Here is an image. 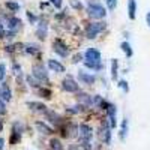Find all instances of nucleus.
Listing matches in <instances>:
<instances>
[{"mask_svg": "<svg viewBox=\"0 0 150 150\" xmlns=\"http://www.w3.org/2000/svg\"><path fill=\"white\" fill-rule=\"evenodd\" d=\"M107 27V24L102 23V21H98V23H90V24H87V27H86V36H87V39H95V38L99 35V33H102Z\"/></svg>", "mask_w": 150, "mask_h": 150, "instance_id": "1", "label": "nucleus"}, {"mask_svg": "<svg viewBox=\"0 0 150 150\" xmlns=\"http://www.w3.org/2000/svg\"><path fill=\"white\" fill-rule=\"evenodd\" d=\"M87 14H89V17H92L93 20H102L107 15V11L99 3H89L87 5Z\"/></svg>", "mask_w": 150, "mask_h": 150, "instance_id": "2", "label": "nucleus"}, {"mask_svg": "<svg viewBox=\"0 0 150 150\" xmlns=\"http://www.w3.org/2000/svg\"><path fill=\"white\" fill-rule=\"evenodd\" d=\"M62 89H63L65 92H68V93H75V92L80 90V86L74 80L72 75H66L65 80L62 81Z\"/></svg>", "mask_w": 150, "mask_h": 150, "instance_id": "3", "label": "nucleus"}, {"mask_svg": "<svg viewBox=\"0 0 150 150\" xmlns=\"http://www.w3.org/2000/svg\"><path fill=\"white\" fill-rule=\"evenodd\" d=\"M53 51L56 54H59L60 57H68L69 48H68V45L62 39H54V42H53Z\"/></svg>", "mask_w": 150, "mask_h": 150, "instance_id": "4", "label": "nucleus"}, {"mask_svg": "<svg viewBox=\"0 0 150 150\" xmlns=\"http://www.w3.org/2000/svg\"><path fill=\"white\" fill-rule=\"evenodd\" d=\"M32 75L38 81H48V74H47L44 65H35L32 68Z\"/></svg>", "mask_w": 150, "mask_h": 150, "instance_id": "5", "label": "nucleus"}, {"mask_svg": "<svg viewBox=\"0 0 150 150\" xmlns=\"http://www.w3.org/2000/svg\"><path fill=\"white\" fill-rule=\"evenodd\" d=\"M84 59L87 62H95V63H101V51L98 48H89L84 53Z\"/></svg>", "mask_w": 150, "mask_h": 150, "instance_id": "6", "label": "nucleus"}, {"mask_svg": "<svg viewBox=\"0 0 150 150\" xmlns=\"http://www.w3.org/2000/svg\"><path fill=\"white\" fill-rule=\"evenodd\" d=\"M6 24H8L9 32L17 33V32L21 29V26H23V21H21L20 18H17V17H8V18H6Z\"/></svg>", "mask_w": 150, "mask_h": 150, "instance_id": "7", "label": "nucleus"}, {"mask_svg": "<svg viewBox=\"0 0 150 150\" xmlns=\"http://www.w3.org/2000/svg\"><path fill=\"white\" fill-rule=\"evenodd\" d=\"M99 137H101V140L105 144H110L111 143V128H110V123L108 122H105L102 125L101 131H99Z\"/></svg>", "mask_w": 150, "mask_h": 150, "instance_id": "8", "label": "nucleus"}, {"mask_svg": "<svg viewBox=\"0 0 150 150\" xmlns=\"http://www.w3.org/2000/svg\"><path fill=\"white\" fill-rule=\"evenodd\" d=\"M47 33H48V23L44 21V20H41L39 23H38V27H36V36H38V39L45 41Z\"/></svg>", "mask_w": 150, "mask_h": 150, "instance_id": "9", "label": "nucleus"}, {"mask_svg": "<svg viewBox=\"0 0 150 150\" xmlns=\"http://www.w3.org/2000/svg\"><path fill=\"white\" fill-rule=\"evenodd\" d=\"M80 137H81V140L90 141V138L93 137V129H92V126H89V125H86V123H81V125H80Z\"/></svg>", "mask_w": 150, "mask_h": 150, "instance_id": "10", "label": "nucleus"}, {"mask_svg": "<svg viewBox=\"0 0 150 150\" xmlns=\"http://www.w3.org/2000/svg\"><path fill=\"white\" fill-rule=\"evenodd\" d=\"M78 80L83 83V84H87V86H92L95 83V75L86 72V71H78Z\"/></svg>", "mask_w": 150, "mask_h": 150, "instance_id": "11", "label": "nucleus"}, {"mask_svg": "<svg viewBox=\"0 0 150 150\" xmlns=\"http://www.w3.org/2000/svg\"><path fill=\"white\" fill-rule=\"evenodd\" d=\"M77 99H78L80 105H83V107H92L93 105V96L87 95L84 92H80L78 96H77Z\"/></svg>", "mask_w": 150, "mask_h": 150, "instance_id": "12", "label": "nucleus"}, {"mask_svg": "<svg viewBox=\"0 0 150 150\" xmlns=\"http://www.w3.org/2000/svg\"><path fill=\"white\" fill-rule=\"evenodd\" d=\"M0 99H2L3 102H9L12 99V92H11L8 84H2V86H0Z\"/></svg>", "mask_w": 150, "mask_h": 150, "instance_id": "13", "label": "nucleus"}, {"mask_svg": "<svg viewBox=\"0 0 150 150\" xmlns=\"http://www.w3.org/2000/svg\"><path fill=\"white\" fill-rule=\"evenodd\" d=\"M48 68L51 69L53 72H57V74H62L65 72V66L60 63V62L54 60V59H48Z\"/></svg>", "mask_w": 150, "mask_h": 150, "instance_id": "14", "label": "nucleus"}, {"mask_svg": "<svg viewBox=\"0 0 150 150\" xmlns=\"http://www.w3.org/2000/svg\"><path fill=\"white\" fill-rule=\"evenodd\" d=\"M27 107H29L32 111H35V112H42V114H45V111L48 110L42 102H36V101H35V102H32V101L27 102Z\"/></svg>", "mask_w": 150, "mask_h": 150, "instance_id": "15", "label": "nucleus"}, {"mask_svg": "<svg viewBox=\"0 0 150 150\" xmlns=\"http://www.w3.org/2000/svg\"><path fill=\"white\" fill-rule=\"evenodd\" d=\"M45 119H47L50 123H53V125H59V123H60L59 114H57L56 111H53V110H47V111H45Z\"/></svg>", "mask_w": 150, "mask_h": 150, "instance_id": "16", "label": "nucleus"}, {"mask_svg": "<svg viewBox=\"0 0 150 150\" xmlns=\"http://www.w3.org/2000/svg\"><path fill=\"white\" fill-rule=\"evenodd\" d=\"M35 126H36V129L39 131L42 135H51V134H53V129L50 128L47 123H44V122H36Z\"/></svg>", "mask_w": 150, "mask_h": 150, "instance_id": "17", "label": "nucleus"}, {"mask_svg": "<svg viewBox=\"0 0 150 150\" xmlns=\"http://www.w3.org/2000/svg\"><path fill=\"white\" fill-rule=\"evenodd\" d=\"M80 134V126H77L75 123H69L66 128V137L68 138H75Z\"/></svg>", "mask_w": 150, "mask_h": 150, "instance_id": "18", "label": "nucleus"}, {"mask_svg": "<svg viewBox=\"0 0 150 150\" xmlns=\"http://www.w3.org/2000/svg\"><path fill=\"white\" fill-rule=\"evenodd\" d=\"M128 15H129V20H135V17H137V2L135 0H129L128 2Z\"/></svg>", "mask_w": 150, "mask_h": 150, "instance_id": "19", "label": "nucleus"}, {"mask_svg": "<svg viewBox=\"0 0 150 150\" xmlns=\"http://www.w3.org/2000/svg\"><path fill=\"white\" fill-rule=\"evenodd\" d=\"M117 74H119V62L117 59L111 60V78L112 81H117Z\"/></svg>", "mask_w": 150, "mask_h": 150, "instance_id": "20", "label": "nucleus"}, {"mask_svg": "<svg viewBox=\"0 0 150 150\" xmlns=\"http://www.w3.org/2000/svg\"><path fill=\"white\" fill-rule=\"evenodd\" d=\"M126 135H128V119H123L122 126H120V140L125 141L126 140Z\"/></svg>", "mask_w": 150, "mask_h": 150, "instance_id": "21", "label": "nucleus"}, {"mask_svg": "<svg viewBox=\"0 0 150 150\" xmlns=\"http://www.w3.org/2000/svg\"><path fill=\"white\" fill-rule=\"evenodd\" d=\"M50 147H51V150H65L63 144H62V141L59 138H51L50 140Z\"/></svg>", "mask_w": 150, "mask_h": 150, "instance_id": "22", "label": "nucleus"}, {"mask_svg": "<svg viewBox=\"0 0 150 150\" xmlns=\"http://www.w3.org/2000/svg\"><path fill=\"white\" fill-rule=\"evenodd\" d=\"M120 48L123 50V53L126 54V57H132L134 51H132V48H131L129 42H122V44H120Z\"/></svg>", "mask_w": 150, "mask_h": 150, "instance_id": "23", "label": "nucleus"}, {"mask_svg": "<svg viewBox=\"0 0 150 150\" xmlns=\"http://www.w3.org/2000/svg\"><path fill=\"white\" fill-rule=\"evenodd\" d=\"M84 66L90 68L93 71H101L102 69V63H95V62H87V60H84Z\"/></svg>", "mask_w": 150, "mask_h": 150, "instance_id": "24", "label": "nucleus"}, {"mask_svg": "<svg viewBox=\"0 0 150 150\" xmlns=\"http://www.w3.org/2000/svg\"><path fill=\"white\" fill-rule=\"evenodd\" d=\"M38 95H39L41 98H45V99H51V90H50V89L39 87V89H38Z\"/></svg>", "mask_w": 150, "mask_h": 150, "instance_id": "25", "label": "nucleus"}, {"mask_svg": "<svg viewBox=\"0 0 150 150\" xmlns=\"http://www.w3.org/2000/svg\"><path fill=\"white\" fill-rule=\"evenodd\" d=\"M26 53H29V54H38V53H39V47L35 45V44H27L26 45Z\"/></svg>", "mask_w": 150, "mask_h": 150, "instance_id": "26", "label": "nucleus"}, {"mask_svg": "<svg viewBox=\"0 0 150 150\" xmlns=\"http://www.w3.org/2000/svg\"><path fill=\"white\" fill-rule=\"evenodd\" d=\"M27 83H29L32 87H36V89H39V87H41V81H38L33 75H29V77H27Z\"/></svg>", "mask_w": 150, "mask_h": 150, "instance_id": "27", "label": "nucleus"}, {"mask_svg": "<svg viewBox=\"0 0 150 150\" xmlns=\"http://www.w3.org/2000/svg\"><path fill=\"white\" fill-rule=\"evenodd\" d=\"M6 8L9 9V11H12V12H18L20 11V5L17 3V2H6Z\"/></svg>", "mask_w": 150, "mask_h": 150, "instance_id": "28", "label": "nucleus"}, {"mask_svg": "<svg viewBox=\"0 0 150 150\" xmlns=\"http://www.w3.org/2000/svg\"><path fill=\"white\" fill-rule=\"evenodd\" d=\"M84 110L83 105H75V107H71V108H66V111L69 112V114H78V112H81Z\"/></svg>", "mask_w": 150, "mask_h": 150, "instance_id": "29", "label": "nucleus"}, {"mask_svg": "<svg viewBox=\"0 0 150 150\" xmlns=\"http://www.w3.org/2000/svg\"><path fill=\"white\" fill-rule=\"evenodd\" d=\"M12 132L18 134V135H23V125L20 122H15L14 125H12Z\"/></svg>", "mask_w": 150, "mask_h": 150, "instance_id": "30", "label": "nucleus"}, {"mask_svg": "<svg viewBox=\"0 0 150 150\" xmlns=\"http://www.w3.org/2000/svg\"><path fill=\"white\" fill-rule=\"evenodd\" d=\"M69 5H71L74 9H78V11L83 9V3L80 2V0H69Z\"/></svg>", "mask_w": 150, "mask_h": 150, "instance_id": "31", "label": "nucleus"}, {"mask_svg": "<svg viewBox=\"0 0 150 150\" xmlns=\"http://www.w3.org/2000/svg\"><path fill=\"white\" fill-rule=\"evenodd\" d=\"M80 149H84V150H90V149H92V144H90V141L80 140Z\"/></svg>", "mask_w": 150, "mask_h": 150, "instance_id": "32", "label": "nucleus"}, {"mask_svg": "<svg viewBox=\"0 0 150 150\" xmlns=\"http://www.w3.org/2000/svg\"><path fill=\"white\" fill-rule=\"evenodd\" d=\"M105 3H107L110 11H114L117 8V0H105Z\"/></svg>", "mask_w": 150, "mask_h": 150, "instance_id": "33", "label": "nucleus"}, {"mask_svg": "<svg viewBox=\"0 0 150 150\" xmlns=\"http://www.w3.org/2000/svg\"><path fill=\"white\" fill-rule=\"evenodd\" d=\"M117 86L120 87V89H123V92H125V93H128V92H129V86H128V83L125 81V80H120Z\"/></svg>", "mask_w": 150, "mask_h": 150, "instance_id": "34", "label": "nucleus"}, {"mask_svg": "<svg viewBox=\"0 0 150 150\" xmlns=\"http://www.w3.org/2000/svg\"><path fill=\"white\" fill-rule=\"evenodd\" d=\"M5 77H6V65L5 63H0V83L3 81Z\"/></svg>", "mask_w": 150, "mask_h": 150, "instance_id": "35", "label": "nucleus"}, {"mask_svg": "<svg viewBox=\"0 0 150 150\" xmlns=\"http://www.w3.org/2000/svg\"><path fill=\"white\" fill-rule=\"evenodd\" d=\"M3 114H6V104L0 99V116H3Z\"/></svg>", "mask_w": 150, "mask_h": 150, "instance_id": "36", "label": "nucleus"}, {"mask_svg": "<svg viewBox=\"0 0 150 150\" xmlns=\"http://www.w3.org/2000/svg\"><path fill=\"white\" fill-rule=\"evenodd\" d=\"M27 18H29V21H30L32 24L38 21V17H36L35 14H32V12H27Z\"/></svg>", "mask_w": 150, "mask_h": 150, "instance_id": "37", "label": "nucleus"}, {"mask_svg": "<svg viewBox=\"0 0 150 150\" xmlns=\"http://www.w3.org/2000/svg\"><path fill=\"white\" fill-rule=\"evenodd\" d=\"M50 3H51L53 6H56L57 9H60V8H62V3H63V2H62V0H50Z\"/></svg>", "mask_w": 150, "mask_h": 150, "instance_id": "38", "label": "nucleus"}, {"mask_svg": "<svg viewBox=\"0 0 150 150\" xmlns=\"http://www.w3.org/2000/svg\"><path fill=\"white\" fill-rule=\"evenodd\" d=\"M81 59H83V56H81L80 53H78V54H75V56L72 57V63H78V62H80Z\"/></svg>", "mask_w": 150, "mask_h": 150, "instance_id": "39", "label": "nucleus"}, {"mask_svg": "<svg viewBox=\"0 0 150 150\" xmlns=\"http://www.w3.org/2000/svg\"><path fill=\"white\" fill-rule=\"evenodd\" d=\"M14 72H15L17 75H20V74H21V66H18V65L15 63V65H14Z\"/></svg>", "mask_w": 150, "mask_h": 150, "instance_id": "40", "label": "nucleus"}, {"mask_svg": "<svg viewBox=\"0 0 150 150\" xmlns=\"http://www.w3.org/2000/svg\"><path fill=\"white\" fill-rule=\"evenodd\" d=\"M5 35H6V32H5L3 26H2V24H0V38H5Z\"/></svg>", "mask_w": 150, "mask_h": 150, "instance_id": "41", "label": "nucleus"}, {"mask_svg": "<svg viewBox=\"0 0 150 150\" xmlns=\"http://www.w3.org/2000/svg\"><path fill=\"white\" fill-rule=\"evenodd\" d=\"M146 23H147V26L150 27V11L147 12V15H146Z\"/></svg>", "mask_w": 150, "mask_h": 150, "instance_id": "42", "label": "nucleus"}, {"mask_svg": "<svg viewBox=\"0 0 150 150\" xmlns=\"http://www.w3.org/2000/svg\"><path fill=\"white\" fill-rule=\"evenodd\" d=\"M3 147H5V140L0 138V150H3Z\"/></svg>", "mask_w": 150, "mask_h": 150, "instance_id": "43", "label": "nucleus"}, {"mask_svg": "<svg viewBox=\"0 0 150 150\" xmlns=\"http://www.w3.org/2000/svg\"><path fill=\"white\" fill-rule=\"evenodd\" d=\"M69 150H80V147H78V146H74V144H72V146H69Z\"/></svg>", "mask_w": 150, "mask_h": 150, "instance_id": "44", "label": "nucleus"}, {"mask_svg": "<svg viewBox=\"0 0 150 150\" xmlns=\"http://www.w3.org/2000/svg\"><path fill=\"white\" fill-rule=\"evenodd\" d=\"M2 128H3V123H2V120H0V131H2Z\"/></svg>", "mask_w": 150, "mask_h": 150, "instance_id": "45", "label": "nucleus"}]
</instances>
